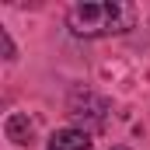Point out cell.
I'll return each mask as SVG.
<instances>
[{
  "mask_svg": "<svg viewBox=\"0 0 150 150\" xmlns=\"http://www.w3.org/2000/svg\"><path fill=\"white\" fill-rule=\"evenodd\" d=\"M140 11L136 4L126 0H94V4H74L67 14L70 32L80 38H98V35H119L136 25Z\"/></svg>",
  "mask_w": 150,
  "mask_h": 150,
  "instance_id": "1",
  "label": "cell"
},
{
  "mask_svg": "<svg viewBox=\"0 0 150 150\" xmlns=\"http://www.w3.org/2000/svg\"><path fill=\"white\" fill-rule=\"evenodd\" d=\"M108 112V101L105 98H98V94H91V91H74V98H70V115L77 119H84V115H91V119H105Z\"/></svg>",
  "mask_w": 150,
  "mask_h": 150,
  "instance_id": "2",
  "label": "cell"
},
{
  "mask_svg": "<svg viewBox=\"0 0 150 150\" xmlns=\"http://www.w3.org/2000/svg\"><path fill=\"white\" fill-rule=\"evenodd\" d=\"M4 133H7V140H14L18 147H28V143L35 140V122L25 112H11L7 122H4Z\"/></svg>",
  "mask_w": 150,
  "mask_h": 150,
  "instance_id": "3",
  "label": "cell"
},
{
  "mask_svg": "<svg viewBox=\"0 0 150 150\" xmlns=\"http://www.w3.org/2000/svg\"><path fill=\"white\" fill-rule=\"evenodd\" d=\"M49 150H91V136L84 129H59L49 136Z\"/></svg>",
  "mask_w": 150,
  "mask_h": 150,
  "instance_id": "4",
  "label": "cell"
},
{
  "mask_svg": "<svg viewBox=\"0 0 150 150\" xmlns=\"http://www.w3.org/2000/svg\"><path fill=\"white\" fill-rule=\"evenodd\" d=\"M0 42H4V52H7V59H14V42H11V35L0 28Z\"/></svg>",
  "mask_w": 150,
  "mask_h": 150,
  "instance_id": "5",
  "label": "cell"
},
{
  "mask_svg": "<svg viewBox=\"0 0 150 150\" xmlns=\"http://www.w3.org/2000/svg\"><path fill=\"white\" fill-rule=\"evenodd\" d=\"M112 150H129V147H112Z\"/></svg>",
  "mask_w": 150,
  "mask_h": 150,
  "instance_id": "6",
  "label": "cell"
}]
</instances>
